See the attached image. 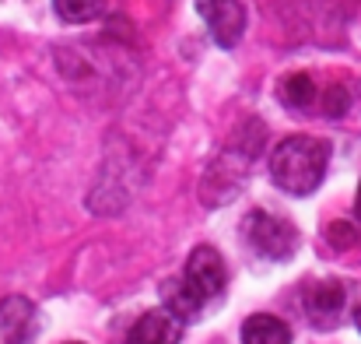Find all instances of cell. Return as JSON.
Listing matches in <instances>:
<instances>
[{"mask_svg": "<svg viewBox=\"0 0 361 344\" xmlns=\"http://www.w3.org/2000/svg\"><path fill=\"white\" fill-rule=\"evenodd\" d=\"M302 313H305V320L316 331L341 327V320L348 313V288L337 278H323V281L309 285L305 288V299H302Z\"/></svg>", "mask_w": 361, "mask_h": 344, "instance_id": "277c9868", "label": "cell"}, {"mask_svg": "<svg viewBox=\"0 0 361 344\" xmlns=\"http://www.w3.org/2000/svg\"><path fill=\"white\" fill-rule=\"evenodd\" d=\"M355 324H358V331H361V309H358V313H355Z\"/></svg>", "mask_w": 361, "mask_h": 344, "instance_id": "2e32d148", "label": "cell"}, {"mask_svg": "<svg viewBox=\"0 0 361 344\" xmlns=\"http://www.w3.org/2000/svg\"><path fill=\"white\" fill-rule=\"evenodd\" d=\"M348 106H351V92H348L341 81H334V85H326V88H323L319 116H344L348 113Z\"/></svg>", "mask_w": 361, "mask_h": 344, "instance_id": "4fadbf2b", "label": "cell"}, {"mask_svg": "<svg viewBox=\"0 0 361 344\" xmlns=\"http://www.w3.org/2000/svg\"><path fill=\"white\" fill-rule=\"evenodd\" d=\"M161 302H165V313H172L179 324H186V320H197L200 313H204V299L183 281V278H176V281H165L161 285Z\"/></svg>", "mask_w": 361, "mask_h": 344, "instance_id": "30bf717a", "label": "cell"}, {"mask_svg": "<svg viewBox=\"0 0 361 344\" xmlns=\"http://www.w3.org/2000/svg\"><path fill=\"white\" fill-rule=\"evenodd\" d=\"M263 141H267V130H263V123H256V119H249L239 134L232 137L228 151H225V155L207 169V176H204L200 197H204L207 204H221V201H232V197L239 194L245 176H249V162L259 155Z\"/></svg>", "mask_w": 361, "mask_h": 344, "instance_id": "7a4b0ae2", "label": "cell"}, {"mask_svg": "<svg viewBox=\"0 0 361 344\" xmlns=\"http://www.w3.org/2000/svg\"><path fill=\"white\" fill-rule=\"evenodd\" d=\"M35 324H39V313L32 299L25 295L0 299V344H32Z\"/></svg>", "mask_w": 361, "mask_h": 344, "instance_id": "52a82bcc", "label": "cell"}, {"mask_svg": "<svg viewBox=\"0 0 361 344\" xmlns=\"http://www.w3.org/2000/svg\"><path fill=\"white\" fill-rule=\"evenodd\" d=\"M326 239H330V242H337V246H355L361 235H358V229H355V225H348V222H334V225L326 229Z\"/></svg>", "mask_w": 361, "mask_h": 344, "instance_id": "5bb4252c", "label": "cell"}, {"mask_svg": "<svg viewBox=\"0 0 361 344\" xmlns=\"http://www.w3.org/2000/svg\"><path fill=\"white\" fill-rule=\"evenodd\" d=\"M179 341H183V324L172 313H165V309L144 313L126 334V344H179Z\"/></svg>", "mask_w": 361, "mask_h": 344, "instance_id": "9c48e42d", "label": "cell"}, {"mask_svg": "<svg viewBox=\"0 0 361 344\" xmlns=\"http://www.w3.org/2000/svg\"><path fill=\"white\" fill-rule=\"evenodd\" d=\"M183 281H186L204 302L218 299V295L228 288V267H225V256H221L214 246H197V249L186 256Z\"/></svg>", "mask_w": 361, "mask_h": 344, "instance_id": "5b68a950", "label": "cell"}, {"mask_svg": "<svg viewBox=\"0 0 361 344\" xmlns=\"http://www.w3.org/2000/svg\"><path fill=\"white\" fill-rule=\"evenodd\" d=\"M330 165V141L312 137V134H295L284 137L274 151H270V179L277 190H284L288 197H309L319 190L323 176Z\"/></svg>", "mask_w": 361, "mask_h": 344, "instance_id": "6da1fadb", "label": "cell"}, {"mask_svg": "<svg viewBox=\"0 0 361 344\" xmlns=\"http://www.w3.org/2000/svg\"><path fill=\"white\" fill-rule=\"evenodd\" d=\"M277 99L298 116H312L319 113V99H323V88L316 85L312 74L305 71H295V74H284L277 81Z\"/></svg>", "mask_w": 361, "mask_h": 344, "instance_id": "ba28073f", "label": "cell"}, {"mask_svg": "<svg viewBox=\"0 0 361 344\" xmlns=\"http://www.w3.org/2000/svg\"><path fill=\"white\" fill-rule=\"evenodd\" d=\"M197 14L207 21V32L221 49L239 46L242 32H245V7L239 0H204L197 4Z\"/></svg>", "mask_w": 361, "mask_h": 344, "instance_id": "8992f818", "label": "cell"}, {"mask_svg": "<svg viewBox=\"0 0 361 344\" xmlns=\"http://www.w3.org/2000/svg\"><path fill=\"white\" fill-rule=\"evenodd\" d=\"M242 344H291V327L274 313H256L242 324Z\"/></svg>", "mask_w": 361, "mask_h": 344, "instance_id": "8fae6325", "label": "cell"}, {"mask_svg": "<svg viewBox=\"0 0 361 344\" xmlns=\"http://www.w3.org/2000/svg\"><path fill=\"white\" fill-rule=\"evenodd\" d=\"M242 235H245L249 249L263 260H291L295 249H298V229L288 218H281L274 211H263V208L245 215Z\"/></svg>", "mask_w": 361, "mask_h": 344, "instance_id": "3957f363", "label": "cell"}, {"mask_svg": "<svg viewBox=\"0 0 361 344\" xmlns=\"http://www.w3.org/2000/svg\"><path fill=\"white\" fill-rule=\"evenodd\" d=\"M53 11H56L60 21L81 25V21H95L99 14H106V4L102 0H56Z\"/></svg>", "mask_w": 361, "mask_h": 344, "instance_id": "7c38bea8", "label": "cell"}, {"mask_svg": "<svg viewBox=\"0 0 361 344\" xmlns=\"http://www.w3.org/2000/svg\"><path fill=\"white\" fill-rule=\"evenodd\" d=\"M355 215H358V222H361V183H358V197H355Z\"/></svg>", "mask_w": 361, "mask_h": 344, "instance_id": "9a60e30c", "label": "cell"}]
</instances>
